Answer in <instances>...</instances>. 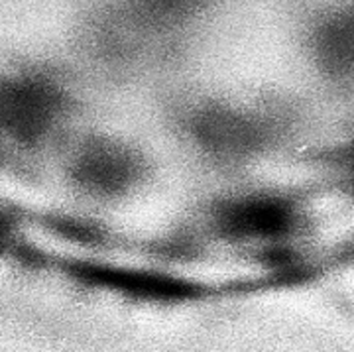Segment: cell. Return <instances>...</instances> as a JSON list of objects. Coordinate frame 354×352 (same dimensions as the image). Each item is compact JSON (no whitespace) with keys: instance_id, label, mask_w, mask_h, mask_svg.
I'll use <instances>...</instances> for the list:
<instances>
[{"instance_id":"obj_1","label":"cell","mask_w":354,"mask_h":352,"mask_svg":"<svg viewBox=\"0 0 354 352\" xmlns=\"http://www.w3.org/2000/svg\"><path fill=\"white\" fill-rule=\"evenodd\" d=\"M191 134L213 154L236 156L260 140V128L246 114L225 106H207L193 116Z\"/></svg>"},{"instance_id":"obj_2","label":"cell","mask_w":354,"mask_h":352,"mask_svg":"<svg viewBox=\"0 0 354 352\" xmlns=\"http://www.w3.org/2000/svg\"><path fill=\"white\" fill-rule=\"evenodd\" d=\"M223 228L242 239H276L290 232L295 214L286 201L250 197L230 203L221 214Z\"/></svg>"},{"instance_id":"obj_3","label":"cell","mask_w":354,"mask_h":352,"mask_svg":"<svg viewBox=\"0 0 354 352\" xmlns=\"http://www.w3.org/2000/svg\"><path fill=\"white\" fill-rule=\"evenodd\" d=\"M53 116V101L38 87L0 89V124L16 134H38Z\"/></svg>"},{"instance_id":"obj_4","label":"cell","mask_w":354,"mask_h":352,"mask_svg":"<svg viewBox=\"0 0 354 352\" xmlns=\"http://www.w3.org/2000/svg\"><path fill=\"white\" fill-rule=\"evenodd\" d=\"M85 176L95 185L104 191H120L132 187L142 176V162L132 150L120 146H99L85 162Z\"/></svg>"},{"instance_id":"obj_5","label":"cell","mask_w":354,"mask_h":352,"mask_svg":"<svg viewBox=\"0 0 354 352\" xmlns=\"http://www.w3.org/2000/svg\"><path fill=\"white\" fill-rule=\"evenodd\" d=\"M317 57L333 75L354 77V12H346L321 28L315 39Z\"/></svg>"},{"instance_id":"obj_6","label":"cell","mask_w":354,"mask_h":352,"mask_svg":"<svg viewBox=\"0 0 354 352\" xmlns=\"http://www.w3.org/2000/svg\"><path fill=\"white\" fill-rule=\"evenodd\" d=\"M353 164H354V154H353Z\"/></svg>"}]
</instances>
